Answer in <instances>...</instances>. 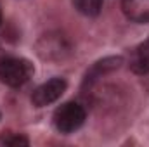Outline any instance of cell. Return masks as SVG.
I'll use <instances>...</instances> for the list:
<instances>
[{
  "label": "cell",
  "mask_w": 149,
  "mask_h": 147,
  "mask_svg": "<svg viewBox=\"0 0 149 147\" xmlns=\"http://www.w3.org/2000/svg\"><path fill=\"white\" fill-rule=\"evenodd\" d=\"M0 144L5 146H28V139L23 135H10V137H3L0 140Z\"/></svg>",
  "instance_id": "cell-8"
},
{
  "label": "cell",
  "mask_w": 149,
  "mask_h": 147,
  "mask_svg": "<svg viewBox=\"0 0 149 147\" xmlns=\"http://www.w3.org/2000/svg\"><path fill=\"white\" fill-rule=\"evenodd\" d=\"M0 24H2V9H0Z\"/></svg>",
  "instance_id": "cell-9"
},
{
  "label": "cell",
  "mask_w": 149,
  "mask_h": 147,
  "mask_svg": "<svg viewBox=\"0 0 149 147\" xmlns=\"http://www.w3.org/2000/svg\"><path fill=\"white\" fill-rule=\"evenodd\" d=\"M85 121V109L76 102H66L54 112V125L61 133H71Z\"/></svg>",
  "instance_id": "cell-2"
},
{
  "label": "cell",
  "mask_w": 149,
  "mask_h": 147,
  "mask_svg": "<svg viewBox=\"0 0 149 147\" xmlns=\"http://www.w3.org/2000/svg\"><path fill=\"white\" fill-rule=\"evenodd\" d=\"M132 71L137 74H148L149 73V40L141 43L134 54V59L130 62Z\"/></svg>",
  "instance_id": "cell-5"
},
{
  "label": "cell",
  "mask_w": 149,
  "mask_h": 147,
  "mask_svg": "<svg viewBox=\"0 0 149 147\" xmlns=\"http://www.w3.org/2000/svg\"><path fill=\"white\" fill-rule=\"evenodd\" d=\"M121 62H123L121 57H106V59L99 61L97 64H94V68L90 69V73H87V81H88V80L92 81V80H95V78L101 76V74L111 73L114 69H118V68L121 66Z\"/></svg>",
  "instance_id": "cell-6"
},
{
  "label": "cell",
  "mask_w": 149,
  "mask_h": 147,
  "mask_svg": "<svg viewBox=\"0 0 149 147\" xmlns=\"http://www.w3.org/2000/svg\"><path fill=\"white\" fill-rule=\"evenodd\" d=\"M74 5L85 16H97L102 9V0H74Z\"/></svg>",
  "instance_id": "cell-7"
},
{
  "label": "cell",
  "mask_w": 149,
  "mask_h": 147,
  "mask_svg": "<svg viewBox=\"0 0 149 147\" xmlns=\"http://www.w3.org/2000/svg\"><path fill=\"white\" fill-rule=\"evenodd\" d=\"M123 14L134 23H149V0H121Z\"/></svg>",
  "instance_id": "cell-4"
},
{
  "label": "cell",
  "mask_w": 149,
  "mask_h": 147,
  "mask_svg": "<svg viewBox=\"0 0 149 147\" xmlns=\"http://www.w3.org/2000/svg\"><path fill=\"white\" fill-rule=\"evenodd\" d=\"M33 73V66L24 59L2 57L0 59V81L9 87L24 85Z\"/></svg>",
  "instance_id": "cell-1"
},
{
  "label": "cell",
  "mask_w": 149,
  "mask_h": 147,
  "mask_svg": "<svg viewBox=\"0 0 149 147\" xmlns=\"http://www.w3.org/2000/svg\"><path fill=\"white\" fill-rule=\"evenodd\" d=\"M66 90V81L63 78H52L49 81H45L43 85H40L31 95V102L37 107L49 106L52 102H56Z\"/></svg>",
  "instance_id": "cell-3"
}]
</instances>
